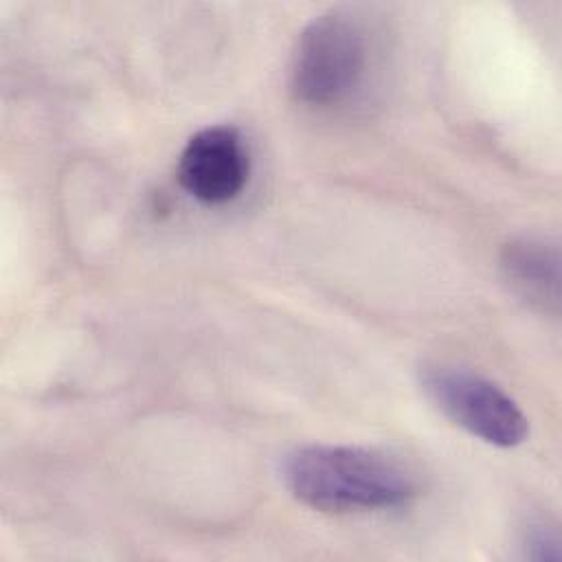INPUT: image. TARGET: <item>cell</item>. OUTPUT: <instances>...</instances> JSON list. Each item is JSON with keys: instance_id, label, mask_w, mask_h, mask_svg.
I'll return each instance as SVG.
<instances>
[{"instance_id": "5", "label": "cell", "mask_w": 562, "mask_h": 562, "mask_svg": "<svg viewBox=\"0 0 562 562\" xmlns=\"http://www.w3.org/2000/svg\"><path fill=\"white\" fill-rule=\"evenodd\" d=\"M501 274L507 288L531 310L560 314V248L538 235L509 239L501 250Z\"/></svg>"}, {"instance_id": "4", "label": "cell", "mask_w": 562, "mask_h": 562, "mask_svg": "<svg viewBox=\"0 0 562 562\" xmlns=\"http://www.w3.org/2000/svg\"><path fill=\"white\" fill-rule=\"evenodd\" d=\"M250 160L241 134L231 125L195 132L178 160L182 189L202 204H226L248 182Z\"/></svg>"}, {"instance_id": "3", "label": "cell", "mask_w": 562, "mask_h": 562, "mask_svg": "<svg viewBox=\"0 0 562 562\" xmlns=\"http://www.w3.org/2000/svg\"><path fill=\"white\" fill-rule=\"evenodd\" d=\"M424 395L459 428L498 448H514L529 435L516 400L496 382L454 364H426L419 371Z\"/></svg>"}, {"instance_id": "2", "label": "cell", "mask_w": 562, "mask_h": 562, "mask_svg": "<svg viewBox=\"0 0 562 562\" xmlns=\"http://www.w3.org/2000/svg\"><path fill=\"white\" fill-rule=\"evenodd\" d=\"M371 46L364 24L347 11L316 15L301 31L290 61V92L312 108L349 101L364 83Z\"/></svg>"}, {"instance_id": "1", "label": "cell", "mask_w": 562, "mask_h": 562, "mask_svg": "<svg viewBox=\"0 0 562 562\" xmlns=\"http://www.w3.org/2000/svg\"><path fill=\"white\" fill-rule=\"evenodd\" d=\"M279 472L299 503L331 514L393 509L417 494L415 474L404 461L362 446H299L283 454Z\"/></svg>"}, {"instance_id": "6", "label": "cell", "mask_w": 562, "mask_h": 562, "mask_svg": "<svg viewBox=\"0 0 562 562\" xmlns=\"http://www.w3.org/2000/svg\"><path fill=\"white\" fill-rule=\"evenodd\" d=\"M525 544V555L531 560H560L562 551H560V536L555 531V527L547 525V522H531L525 531L522 538Z\"/></svg>"}]
</instances>
